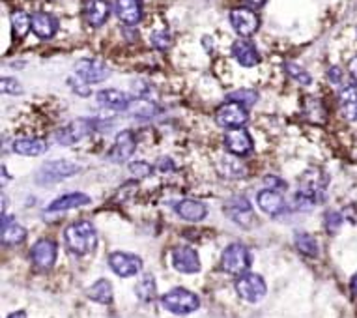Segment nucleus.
<instances>
[{
    "mask_svg": "<svg viewBox=\"0 0 357 318\" xmlns=\"http://www.w3.org/2000/svg\"><path fill=\"white\" fill-rule=\"evenodd\" d=\"M327 176L318 169H309L299 176V186L294 195V208L309 212L325 199Z\"/></svg>",
    "mask_w": 357,
    "mask_h": 318,
    "instance_id": "f257e3e1",
    "label": "nucleus"
},
{
    "mask_svg": "<svg viewBox=\"0 0 357 318\" xmlns=\"http://www.w3.org/2000/svg\"><path fill=\"white\" fill-rule=\"evenodd\" d=\"M64 240L68 251L75 255H88L98 246V232L88 221H77L64 230Z\"/></svg>",
    "mask_w": 357,
    "mask_h": 318,
    "instance_id": "f03ea898",
    "label": "nucleus"
},
{
    "mask_svg": "<svg viewBox=\"0 0 357 318\" xmlns=\"http://www.w3.org/2000/svg\"><path fill=\"white\" fill-rule=\"evenodd\" d=\"M161 306L169 312H174V315H189V312L196 311L201 307V299L187 288L178 286V288H172L167 294H163Z\"/></svg>",
    "mask_w": 357,
    "mask_h": 318,
    "instance_id": "7ed1b4c3",
    "label": "nucleus"
},
{
    "mask_svg": "<svg viewBox=\"0 0 357 318\" xmlns=\"http://www.w3.org/2000/svg\"><path fill=\"white\" fill-rule=\"evenodd\" d=\"M253 264L251 251L243 244H230L221 255V270L230 275H243Z\"/></svg>",
    "mask_w": 357,
    "mask_h": 318,
    "instance_id": "20e7f679",
    "label": "nucleus"
},
{
    "mask_svg": "<svg viewBox=\"0 0 357 318\" xmlns=\"http://www.w3.org/2000/svg\"><path fill=\"white\" fill-rule=\"evenodd\" d=\"M236 292L241 299H245L249 304H258L260 299L264 298L267 292L266 281L260 277L258 273L247 272L236 279Z\"/></svg>",
    "mask_w": 357,
    "mask_h": 318,
    "instance_id": "39448f33",
    "label": "nucleus"
},
{
    "mask_svg": "<svg viewBox=\"0 0 357 318\" xmlns=\"http://www.w3.org/2000/svg\"><path fill=\"white\" fill-rule=\"evenodd\" d=\"M79 172V165L73 161H65V159H57V161H47L36 175V182L41 186H49L52 182L64 180L68 176H73Z\"/></svg>",
    "mask_w": 357,
    "mask_h": 318,
    "instance_id": "423d86ee",
    "label": "nucleus"
},
{
    "mask_svg": "<svg viewBox=\"0 0 357 318\" xmlns=\"http://www.w3.org/2000/svg\"><path fill=\"white\" fill-rule=\"evenodd\" d=\"M92 130H94V122L92 120H85V118H77L73 120L68 126H64L62 130H59L54 133L57 141L62 146H70V144L81 143L83 139L90 135Z\"/></svg>",
    "mask_w": 357,
    "mask_h": 318,
    "instance_id": "0eeeda50",
    "label": "nucleus"
},
{
    "mask_svg": "<svg viewBox=\"0 0 357 318\" xmlns=\"http://www.w3.org/2000/svg\"><path fill=\"white\" fill-rule=\"evenodd\" d=\"M75 75L88 85H96V83H103L105 79L111 77V70L101 60L85 59L79 60L75 64Z\"/></svg>",
    "mask_w": 357,
    "mask_h": 318,
    "instance_id": "6e6552de",
    "label": "nucleus"
},
{
    "mask_svg": "<svg viewBox=\"0 0 357 318\" xmlns=\"http://www.w3.org/2000/svg\"><path fill=\"white\" fill-rule=\"evenodd\" d=\"M109 266L118 277H133L136 273H141L143 270V259L136 257V255L131 253H122V251H116L109 257Z\"/></svg>",
    "mask_w": 357,
    "mask_h": 318,
    "instance_id": "1a4fd4ad",
    "label": "nucleus"
},
{
    "mask_svg": "<svg viewBox=\"0 0 357 318\" xmlns=\"http://www.w3.org/2000/svg\"><path fill=\"white\" fill-rule=\"evenodd\" d=\"M225 214H227L228 219L234 221V223H238L243 228H249V225L253 223L254 217L251 202L241 195L228 199L227 204H225Z\"/></svg>",
    "mask_w": 357,
    "mask_h": 318,
    "instance_id": "9d476101",
    "label": "nucleus"
},
{
    "mask_svg": "<svg viewBox=\"0 0 357 318\" xmlns=\"http://www.w3.org/2000/svg\"><path fill=\"white\" fill-rule=\"evenodd\" d=\"M230 25L241 38H249L258 30L260 19L258 15L249 8H236L230 12Z\"/></svg>",
    "mask_w": 357,
    "mask_h": 318,
    "instance_id": "9b49d317",
    "label": "nucleus"
},
{
    "mask_svg": "<svg viewBox=\"0 0 357 318\" xmlns=\"http://www.w3.org/2000/svg\"><path fill=\"white\" fill-rule=\"evenodd\" d=\"M215 120L223 128L234 130V128H243L249 122V112H247L243 105L230 101V103H225L223 107H219Z\"/></svg>",
    "mask_w": 357,
    "mask_h": 318,
    "instance_id": "f8f14e48",
    "label": "nucleus"
},
{
    "mask_svg": "<svg viewBox=\"0 0 357 318\" xmlns=\"http://www.w3.org/2000/svg\"><path fill=\"white\" fill-rule=\"evenodd\" d=\"M57 253H59V247L52 240H39L34 244L30 249V259L32 264L38 270H51L57 262Z\"/></svg>",
    "mask_w": 357,
    "mask_h": 318,
    "instance_id": "ddd939ff",
    "label": "nucleus"
},
{
    "mask_svg": "<svg viewBox=\"0 0 357 318\" xmlns=\"http://www.w3.org/2000/svg\"><path fill=\"white\" fill-rule=\"evenodd\" d=\"M172 266L180 273H198L201 272V259L193 247L180 246L172 251Z\"/></svg>",
    "mask_w": 357,
    "mask_h": 318,
    "instance_id": "4468645a",
    "label": "nucleus"
},
{
    "mask_svg": "<svg viewBox=\"0 0 357 318\" xmlns=\"http://www.w3.org/2000/svg\"><path fill=\"white\" fill-rule=\"evenodd\" d=\"M225 146L230 154L238 157H247L253 152V139L249 135V131L243 128H234L225 135Z\"/></svg>",
    "mask_w": 357,
    "mask_h": 318,
    "instance_id": "2eb2a0df",
    "label": "nucleus"
},
{
    "mask_svg": "<svg viewBox=\"0 0 357 318\" xmlns=\"http://www.w3.org/2000/svg\"><path fill=\"white\" fill-rule=\"evenodd\" d=\"M256 202H258L260 210L266 212L267 215H272V217L283 215L286 212V201L275 189H262L256 195Z\"/></svg>",
    "mask_w": 357,
    "mask_h": 318,
    "instance_id": "dca6fc26",
    "label": "nucleus"
},
{
    "mask_svg": "<svg viewBox=\"0 0 357 318\" xmlns=\"http://www.w3.org/2000/svg\"><path fill=\"white\" fill-rule=\"evenodd\" d=\"M136 148L135 135L131 131H120L116 135V141H114V146H112L111 154H109V159L114 163H123L127 161L133 152Z\"/></svg>",
    "mask_w": 357,
    "mask_h": 318,
    "instance_id": "f3484780",
    "label": "nucleus"
},
{
    "mask_svg": "<svg viewBox=\"0 0 357 318\" xmlns=\"http://www.w3.org/2000/svg\"><path fill=\"white\" fill-rule=\"evenodd\" d=\"M118 19L125 25H136L143 19V2L141 0H116L114 4Z\"/></svg>",
    "mask_w": 357,
    "mask_h": 318,
    "instance_id": "a211bd4d",
    "label": "nucleus"
},
{
    "mask_svg": "<svg viewBox=\"0 0 357 318\" xmlns=\"http://www.w3.org/2000/svg\"><path fill=\"white\" fill-rule=\"evenodd\" d=\"M232 57L243 68H253V66H256L260 62L258 51H256L253 41H249V39H238V41H234V46H232Z\"/></svg>",
    "mask_w": 357,
    "mask_h": 318,
    "instance_id": "6ab92c4d",
    "label": "nucleus"
},
{
    "mask_svg": "<svg viewBox=\"0 0 357 318\" xmlns=\"http://www.w3.org/2000/svg\"><path fill=\"white\" fill-rule=\"evenodd\" d=\"M176 214L180 215L182 219L191 221V223H196V221H202L206 215H208V208L206 204L201 201H195V199H183L174 206Z\"/></svg>",
    "mask_w": 357,
    "mask_h": 318,
    "instance_id": "aec40b11",
    "label": "nucleus"
},
{
    "mask_svg": "<svg viewBox=\"0 0 357 318\" xmlns=\"http://www.w3.org/2000/svg\"><path fill=\"white\" fill-rule=\"evenodd\" d=\"M59 30V21L47 12H36L32 15V32L41 39H51Z\"/></svg>",
    "mask_w": 357,
    "mask_h": 318,
    "instance_id": "412c9836",
    "label": "nucleus"
},
{
    "mask_svg": "<svg viewBox=\"0 0 357 318\" xmlns=\"http://www.w3.org/2000/svg\"><path fill=\"white\" fill-rule=\"evenodd\" d=\"M26 238V230L13 217L2 215V244L4 246H19Z\"/></svg>",
    "mask_w": 357,
    "mask_h": 318,
    "instance_id": "4be33fe9",
    "label": "nucleus"
},
{
    "mask_svg": "<svg viewBox=\"0 0 357 318\" xmlns=\"http://www.w3.org/2000/svg\"><path fill=\"white\" fill-rule=\"evenodd\" d=\"M83 13H85L88 25L101 26L109 17V4H107V0H86Z\"/></svg>",
    "mask_w": 357,
    "mask_h": 318,
    "instance_id": "5701e85b",
    "label": "nucleus"
},
{
    "mask_svg": "<svg viewBox=\"0 0 357 318\" xmlns=\"http://www.w3.org/2000/svg\"><path fill=\"white\" fill-rule=\"evenodd\" d=\"M96 101L99 105H103L107 109H114V110H125L127 109V105H130L131 98H127L123 92L120 90H101L96 94Z\"/></svg>",
    "mask_w": 357,
    "mask_h": 318,
    "instance_id": "b1692460",
    "label": "nucleus"
},
{
    "mask_svg": "<svg viewBox=\"0 0 357 318\" xmlns=\"http://www.w3.org/2000/svg\"><path fill=\"white\" fill-rule=\"evenodd\" d=\"M127 115L135 118H141V120H148V118H154L159 115V107H157L154 101L144 98H131L127 109H125Z\"/></svg>",
    "mask_w": 357,
    "mask_h": 318,
    "instance_id": "393cba45",
    "label": "nucleus"
},
{
    "mask_svg": "<svg viewBox=\"0 0 357 318\" xmlns=\"http://www.w3.org/2000/svg\"><path fill=\"white\" fill-rule=\"evenodd\" d=\"M338 103H340V110L346 120H350V122L357 120V85L343 88L338 96Z\"/></svg>",
    "mask_w": 357,
    "mask_h": 318,
    "instance_id": "a878e982",
    "label": "nucleus"
},
{
    "mask_svg": "<svg viewBox=\"0 0 357 318\" xmlns=\"http://www.w3.org/2000/svg\"><path fill=\"white\" fill-rule=\"evenodd\" d=\"M88 202H90V197L85 195V193H68V195H62L57 201H52L47 210L49 212H65V210L85 206Z\"/></svg>",
    "mask_w": 357,
    "mask_h": 318,
    "instance_id": "bb28decb",
    "label": "nucleus"
},
{
    "mask_svg": "<svg viewBox=\"0 0 357 318\" xmlns=\"http://www.w3.org/2000/svg\"><path fill=\"white\" fill-rule=\"evenodd\" d=\"M47 150V143L43 139H17L13 143V152L19 156L36 157L41 156Z\"/></svg>",
    "mask_w": 357,
    "mask_h": 318,
    "instance_id": "cd10ccee",
    "label": "nucleus"
},
{
    "mask_svg": "<svg viewBox=\"0 0 357 318\" xmlns=\"http://www.w3.org/2000/svg\"><path fill=\"white\" fill-rule=\"evenodd\" d=\"M86 296L96 301V304H101V306H111L112 304V285L107 279L96 281L94 285L86 290Z\"/></svg>",
    "mask_w": 357,
    "mask_h": 318,
    "instance_id": "c85d7f7f",
    "label": "nucleus"
},
{
    "mask_svg": "<svg viewBox=\"0 0 357 318\" xmlns=\"http://www.w3.org/2000/svg\"><path fill=\"white\" fill-rule=\"evenodd\" d=\"M217 169L227 178H241V176H245V167L241 165L238 156H234V154L223 157L219 165H217Z\"/></svg>",
    "mask_w": 357,
    "mask_h": 318,
    "instance_id": "c756f323",
    "label": "nucleus"
},
{
    "mask_svg": "<svg viewBox=\"0 0 357 318\" xmlns=\"http://www.w3.org/2000/svg\"><path fill=\"white\" fill-rule=\"evenodd\" d=\"M28 30H32V17L25 12L12 13V34L15 39L25 38Z\"/></svg>",
    "mask_w": 357,
    "mask_h": 318,
    "instance_id": "7c9ffc66",
    "label": "nucleus"
},
{
    "mask_svg": "<svg viewBox=\"0 0 357 318\" xmlns=\"http://www.w3.org/2000/svg\"><path fill=\"white\" fill-rule=\"evenodd\" d=\"M135 294H136V298L141 299V301H152V299H156L157 285H156V279H154V275L144 273L143 279L136 283Z\"/></svg>",
    "mask_w": 357,
    "mask_h": 318,
    "instance_id": "2f4dec72",
    "label": "nucleus"
},
{
    "mask_svg": "<svg viewBox=\"0 0 357 318\" xmlns=\"http://www.w3.org/2000/svg\"><path fill=\"white\" fill-rule=\"evenodd\" d=\"M296 247L301 255L305 257H311L314 259L318 255V246H316V240L312 238L311 234L307 232H298L296 234Z\"/></svg>",
    "mask_w": 357,
    "mask_h": 318,
    "instance_id": "473e14b6",
    "label": "nucleus"
},
{
    "mask_svg": "<svg viewBox=\"0 0 357 318\" xmlns=\"http://www.w3.org/2000/svg\"><path fill=\"white\" fill-rule=\"evenodd\" d=\"M228 101H234V103H240L243 107H251L258 101V94L254 90H249V88H240V90L228 94Z\"/></svg>",
    "mask_w": 357,
    "mask_h": 318,
    "instance_id": "72a5a7b5",
    "label": "nucleus"
},
{
    "mask_svg": "<svg viewBox=\"0 0 357 318\" xmlns=\"http://www.w3.org/2000/svg\"><path fill=\"white\" fill-rule=\"evenodd\" d=\"M286 72H288V75L294 79V81H298L299 85L303 86H309L312 83V77L309 75V72H305L301 66L298 64H292V62H286Z\"/></svg>",
    "mask_w": 357,
    "mask_h": 318,
    "instance_id": "f704fd0d",
    "label": "nucleus"
},
{
    "mask_svg": "<svg viewBox=\"0 0 357 318\" xmlns=\"http://www.w3.org/2000/svg\"><path fill=\"white\" fill-rule=\"evenodd\" d=\"M324 225H325V230L329 234H337L340 225H343V215L338 214V212H333L329 210L324 217Z\"/></svg>",
    "mask_w": 357,
    "mask_h": 318,
    "instance_id": "c9c22d12",
    "label": "nucleus"
},
{
    "mask_svg": "<svg viewBox=\"0 0 357 318\" xmlns=\"http://www.w3.org/2000/svg\"><path fill=\"white\" fill-rule=\"evenodd\" d=\"M68 85L72 86L73 92H75V94H79L81 98H88V96H90V85H88V83H85L83 79H79L77 75H73V77L68 79Z\"/></svg>",
    "mask_w": 357,
    "mask_h": 318,
    "instance_id": "e433bc0d",
    "label": "nucleus"
},
{
    "mask_svg": "<svg viewBox=\"0 0 357 318\" xmlns=\"http://www.w3.org/2000/svg\"><path fill=\"white\" fill-rule=\"evenodd\" d=\"M2 92L4 94H10V96H19L23 92V86L19 85V81H15L12 77L2 79Z\"/></svg>",
    "mask_w": 357,
    "mask_h": 318,
    "instance_id": "4c0bfd02",
    "label": "nucleus"
},
{
    "mask_svg": "<svg viewBox=\"0 0 357 318\" xmlns=\"http://www.w3.org/2000/svg\"><path fill=\"white\" fill-rule=\"evenodd\" d=\"M130 170H131V175L136 176V178H144V176L152 175V167H150L148 163H144V161L130 163Z\"/></svg>",
    "mask_w": 357,
    "mask_h": 318,
    "instance_id": "58836bf2",
    "label": "nucleus"
},
{
    "mask_svg": "<svg viewBox=\"0 0 357 318\" xmlns=\"http://www.w3.org/2000/svg\"><path fill=\"white\" fill-rule=\"evenodd\" d=\"M152 46L156 47V49H169L170 46V36L169 32H156L152 36Z\"/></svg>",
    "mask_w": 357,
    "mask_h": 318,
    "instance_id": "ea45409f",
    "label": "nucleus"
},
{
    "mask_svg": "<svg viewBox=\"0 0 357 318\" xmlns=\"http://www.w3.org/2000/svg\"><path fill=\"white\" fill-rule=\"evenodd\" d=\"M327 75H329V81H332V83H335V85H337V83H340V79H343V72H340V68H337V66H333L332 70L327 72Z\"/></svg>",
    "mask_w": 357,
    "mask_h": 318,
    "instance_id": "a19ab883",
    "label": "nucleus"
},
{
    "mask_svg": "<svg viewBox=\"0 0 357 318\" xmlns=\"http://www.w3.org/2000/svg\"><path fill=\"white\" fill-rule=\"evenodd\" d=\"M157 167H159V169H167V172L174 169V165H172V163H170V159H167V157L157 163Z\"/></svg>",
    "mask_w": 357,
    "mask_h": 318,
    "instance_id": "79ce46f5",
    "label": "nucleus"
},
{
    "mask_svg": "<svg viewBox=\"0 0 357 318\" xmlns=\"http://www.w3.org/2000/svg\"><path fill=\"white\" fill-rule=\"evenodd\" d=\"M350 73H351V77H354V81H356V85H357V57H356V59H351Z\"/></svg>",
    "mask_w": 357,
    "mask_h": 318,
    "instance_id": "37998d69",
    "label": "nucleus"
},
{
    "mask_svg": "<svg viewBox=\"0 0 357 318\" xmlns=\"http://www.w3.org/2000/svg\"><path fill=\"white\" fill-rule=\"evenodd\" d=\"M245 2L249 4V6H253V8H260L266 4V0H245Z\"/></svg>",
    "mask_w": 357,
    "mask_h": 318,
    "instance_id": "c03bdc74",
    "label": "nucleus"
},
{
    "mask_svg": "<svg viewBox=\"0 0 357 318\" xmlns=\"http://www.w3.org/2000/svg\"><path fill=\"white\" fill-rule=\"evenodd\" d=\"M8 318H26V312L25 311H15L12 315H8Z\"/></svg>",
    "mask_w": 357,
    "mask_h": 318,
    "instance_id": "a18cd8bd",
    "label": "nucleus"
},
{
    "mask_svg": "<svg viewBox=\"0 0 357 318\" xmlns=\"http://www.w3.org/2000/svg\"><path fill=\"white\" fill-rule=\"evenodd\" d=\"M350 286H351V292H354L357 296V273H356V275H354V277H351Z\"/></svg>",
    "mask_w": 357,
    "mask_h": 318,
    "instance_id": "49530a36",
    "label": "nucleus"
}]
</instances>
